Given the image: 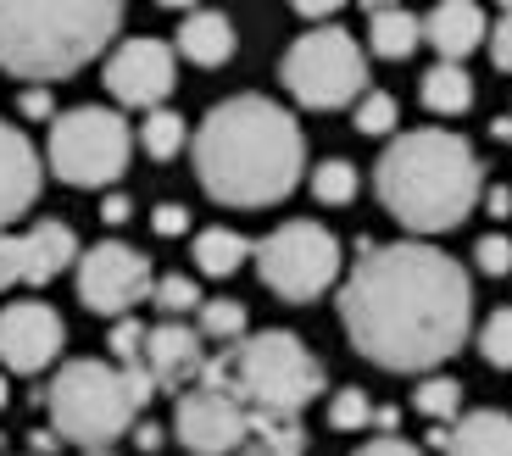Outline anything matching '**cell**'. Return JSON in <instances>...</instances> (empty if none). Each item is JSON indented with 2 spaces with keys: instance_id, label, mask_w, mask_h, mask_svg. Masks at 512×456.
Returning a JSON list of instances; mask_svg holds the SVG:
<instances>
[{
  "instance_id": "cell-35",
  "label": "cell",
  "mask_w": 512,
  "mask_h": 456,
  "mask_svg": "<svg viewBox=\"0 0 512 456\" xmlns=\"http://www.w3.org/2000/svg\"><path fill=\"white\" fill-rule=\"evenodd\" d=\"M17 112H23V117H34V123H51V117H56V101H51V89H45V84L23 89V95H17Z\"/></svg>"
},
{
  "instance_id": "cell-37",
  "label": "cell",
  "mask_w": 512,
  "mask_h": 456,
  "mask_svg": "<svg viewBox=\"0 0 512 456\" xmlns=\"http://www.w3.org/2000/svg\"><path fill=\"white\" fill-rule=\"evenodd\" d=\"M351 456H423V445H412V440H396V434H384V440H368V445H357Z\"/></svg>"
},
{
  "instance_id": "cell-40",
  "label": "cell",
  "mask_w": 512,
  "mask_h": 456,
  "mask_svg": "<svg viewBox=\"0 0 512 456\" xmlns=\"http://www.w3.org/2000/svg\"><path fill=\"white\" fill-rule=\"evenodd\" d=\"M290 6H295V17H318L323 23V17H334L346 0H290Z\"/></svg>"
},
{
  "instance_id": "cell-43",
  "label": "cell",
  "mask_w": 512,
  "mask_h": 456,
  "mask_svg": "<svg viewBox=\"0 0 512 456\" xmlns=\"http://www.w3.org/2000/svg\"><path fill=\"white\" fill-rule=\"evenodd\" d=\"M485 206H490V217H512V190H490Z\"/></svg>"
},
{
  "instance_id": "cell-9",
  "label": "cell",
  "mask_w": 512,
  "mask_h": 456,
  "mask_svg": "<svg viewBox=\"0 0 512 456\" xmlns=\"http://www.w3.org/2000/svg\"><path fill=\"white\" fill-rule=\"evenodd\" d=\"M251 256H256L262 284L290 306L318 301V295H329L334 279H340V240H334L323 223H312V217L279 223L262 245H251Z\"/></svg>"
},
{
  "instance_id": "cell-11",
  "label": "cell",
  "mask_w": 512,
  "mask_h": 456,
  "mask_svg": "<svg viewBox=\"0 0 512 456\" xmlns=\"http://www.w3.org/2000/svg\"><path fill=\"white\" fill-rule=\"evenodd\" d=\"M151 284H156V273L145 262V251H134L123 240H101L78 256V301L101 317L134 312L151 295Z\"/></svg>"
},
{
  "instance_id": "cell-13",
  "label": "cell",
  "mask_w": 512,
  "mask_h": 456,
  "mask_svg": "<svg viewBox=\"0 0 512 456\" xmlns=\"http://www.w3.org/2000/svg\"><path fill=\"white\" fill-rule=\"evenodd\" d=\"M78 262V234L62 217H39L23 234H0V290L12 284H51Z\"/></svg>"
},
{
  "instance_id": "cell-33",
  "label": "cell",
  "mask_w": 512,
  "mask_h": 456,
  "mask_svg": "<svg viewBox=\"0 0 512 456\" xmlns=\"http://www.w3.org/2000/svg\"><path fill=\"white\" fill-rule=\"evenodd\" d=\"M474 262H479L485 279H507L512 273V240L507 234H485V240L474 245Z\"/></svg>"
},
{
  "instance_id": "cell-5",
  "label": "cell",
  "mask_w": 512,
  "mask_h": 456,
  "mask_svg": "<svg viewBox=\"0 0 512 456\" xmlns=\"http://www.w3.org/2000/svg\"><path fill=\"white\" fill-rule=\"evenodd\" d=\"M195 379L229 384L251 412H290V418H301V412L329 390L323 362L295 340L290 329H262V334H251V340L240 334L234 351L206 356Z\"/></svg>"
},
{
  "instance_id": "cell-44",
  "label": "cell",
  "mask_w": 512,
  "mask_h": 456,
  "mask_svg": "<svg viewBox=\"0 0 512 456\" xmlns=\"http://www.w3.org/2000/svg\"><path fill=\"white\" fill-rule=\"evenodd\" d=\"M490 134H496L501 145H512V112H507V117H496V123H490Z\"/></svg>"
},
{
  "instance_id": "cell-36",
  "label": "cell",
  "mask_w": 512,
  "mask_h": 456,
  "mask_svg": "<svg viewBox=\"0 0 512 456\" xmlns=\"http://www.w3.org/2000/svg\"><path fill=\"white\" fill-rule=\"evenodd\" d=\"M485 45H490V62H496L501 73H512V12H507V17H501V23L485 34Z\"/></svg>"
},
{
  "instance_id": "cell-20",
  "label": "cell",
  "mask_w": 512,
  "mask_h": 456,
  "mask_svg": "<svg viewBox=\"0 0 512 456\" xmlns=\"http://www.w3.org/2000/svg\"><path fill=\"white\" fill-rule=\"evenodd\" d=\"M234 456H307V429L290 412H251V429Z\"/></svg>"
},
{
  "instance_id": "cell-28",
  "label": "cell",
  "mask_w": 512,
  "mask_h": 456,
  "mask_svg": "<svg viewBox=\"0 0 512 456\" xmlns=\"http://www.w3.org/2000/svg\"><path fill=\"white\" fill-rule=\"evenodd\" d=\"M368 423H373V401H368V390L346 384V390H334V395H329V429H340V434H362Z\"/></svg>"
},
{
  "instance_id": "cell-2",
  "label": "cell",
  "mask_w": 512,
  "mask_h": 456,
  "mask_svg": "<svg viewBox=\"0 0 512 456\" xmlns=\"http://www.w3.org/2000/svg\"><path fill=\"white\" fill-rule=\"evenodd\" d=\"M307 173L301 123L268 95H234L195 128V178L218 206H279Z\"/></svg>"
},
{
  "instance_id": "cell-18",
  "label": "cell",
  "mask_w": 512,
  "mask_h": 456,
  "mask_svg": "<svg viewBox=\"0 0 512 456\" xmlns=\"http://www.w3.org/2000/svg\"><path fill=\"white\" fill-rule=\"evenodd\" d=\"M440 451L446 456H512V412H496V406L457 412Z\"/></svg>"
},
{
  "instance_id": "cell-16",
  "label": "cell",
  "mask_w": 512,
  "mask_h": 456,
  "mask_svg": "<svg viewBox=\"0 0 512 456\" xmlns=\"http://www.w3.org/2000/svg\"><path fill=\"white\" fill-rule=\"evenodd\" d=\"M45 190V162L23 128L0 123V228L17 223Z\"/></svg>"
},
{
  "instance_id": "cell-7",
  "label": "cell",
  "mask_w": 512,
  "mask_h": 456,
  "mask_svg": "<svg viewBox=\"0 0 512 456\" xmlns=\"http://www.w3.org/2000/svg\"><path fill=\"white\" fill-rule=\"evenodd\" d=\"M128 156H134V134H128L123 112H112V106H73V112L51 117L45 162L73 190L117 184L128 173Z\"/></svg>"
},
{
  "instance_id": "cell-34",
  "label": "cell",
  "mask_w": 512,
  "mask_h": 456,
  "mask_svg": "<svg viewBox=\"0 0 512 456\" xmlns=\"http://www.w3.org/2000/svg\"><path fill=\"white\" fill-rule=\"evenodd\" d=\"M151 228L162 234V240H179V234H190V212H184L179 201H162L151 212Z\"/></svg>"
},
{
  "instance_id": "cell-31",
  "label": "cell",
  "mask_w": 512,
  "mask_h": 456,
  "mask_svg": "<svg viewBox=\"0 0 512 456\" xmlns=\"http://www.w3.org/2000/svg\"><path fill=\"white\" fill-rule=\"evenodd\" d=\"M151 301L162 306V317H184V312H195V306H201V284L184 279V273H167V279L151 284Z\"/></svg>"
},
{
  "instance_id": "cell-48",
  "label": "cell",
  "mask_w": 512,
  "mask_h": 456,
  "mask_svg": "<svg viewBox=\"0 0 512 456\" xmlns=\"http://www.w3.org/2000/svg\"><path fill=\"white\" fill-rule=\"evenodd\" d=\"M6 401H12V390H6V373H0V406H6Z\"/></svg>"
},
{
  "instance_id": "cell-49",
  "label": "cell",
  "mask_w": 512,
  "mask_h": 456,
  "mask_svg": "<svg viewBox=\"0 0 512 456\" xmlns=\"http://www.w3.org/2000/svg\"><path fill=\"white\" fill-rule=\"evenodd\" d=\"M501 12H512V0H501Z\"/></svg>"
},
{
  "instance_id": "cell-47",
  "label": "cell",
  "mask_w": 512,
  "mask_h": 456,
  "mask_svg": "<svg viewBox=\"0 0 512 456\" xmlns=\"http://www.w3.org/2000/svg\"><path fill=\"white\" fill-rule=\"evenodd\" d=\"M84 456H117V451H112V445H90Z\"/></svg>"
},
{
  "instance_id": "cell-10",
  "label": "cell",
  "mask_w": 512,
  "mask_h": 456,
  "mask_svg": "<svg viewBox=\"0 0 512 456\" xmlns=\"http://www.w3.org/2000/svg\"><path fill=\"white\" fill-rule=\"evenodd\" d=\"M251 429V406L229 384L195 379L173 401V440L190 445V456H234Z\"/></svg>"
},
{
  "instance_id": "cell-21",
  "label": "cell",
  "mask_w": 512,
  "mask_h": 456,
  "mask_svg": "<svg viewBox=\"0 0 512 456\" xmlns=\"http://www.w3.org/2000/svg\"><path fill=\"white\" fill-rule=\"evenodd\" d=\"M423 45V17H412L407 6H384V12H368V51L384 56V62H407Z\"/></svg>"
},
{
  "instance_id": "cell-12",
  "label": "cell",
  "mask_w": 512,
  "mask_h": 456,
  "mask_svg": "<svg viewBox=\"0 0 512 456\" xmlns=\"http://www.w3.org/2000/svg\"><path fill=\"white\" fill-rule=\"evenodd\" d=\"M179 84V56L167 39H123L112 56H106V89H112L117 106H134V112H151L173 95Z\"/></svg>"
},
{
  "instance_id": "cell-22",
  "label": "cell",
  "mask_w": 512,
  "mask_h": 456,
  "mask_svg": "<svg viewBox=\"0 0 512 456\" xmlns=\"http://www.w3.org/2000/svg\"><path fill=\"white\" fill-rule=\"evenodd\" d=\"M418 101L435 117H462L474 106V78L462 73V62H435L418 78Z\"/></svg>"
},
{
  "instance_id": "cell-14",
  "label": "cell",
  "mask_w": 512,
  "mask_h": 456,
  "mask_svg": "<svg viewBox=\"0 0 512 456\" xmlns=\"http://www.w3.org/2000/svg\"><path fill=\"white\" fill-rule=\"evenodd\" d=\"M67 345V323L45 301H17L0 306V368L6 373H45Z\"/></svg>"
},
{
  "instance_id": "cell-39",
  "label": "cell",
  "mask_w": 512,
  "mask_h": 456,
  "mask_svg": "<svg viewBox=\"0 0 512 456\" xmlns=\"http://www.w3.org/2000/svg\"><path fill=\"white\" fill-rule=\"evenodd\" d=\"M128 434H134V445H140V451H162V440H167V434H162V423H140V418H134V429H128Z\"/></svg>"
},
{
  "instance_id": "cell-25",
  "label": "cell",
  "mask_w": 512,
  "mask_h": 456,
  "mask_svg": "<svg viewBox=\"0 0 512 456\" xmlns=\"http://www.w3.org/2000/svg\"><path fill=\"white\" fill-rule=\"evenodd\" d=\"M195 329H201V340L234 345V340L245 334V306L229 301V295H218V301H201V306H195Z\"/></svg>"
},
{
  "instance_id": "cell-45",
  "label": "cell",
  "mask_w": 512,
  "mask_h": 456,
  "mask_svg": "<svg viewBox=\"0 0 512 456\" xmlns=\"http://www.w3.org/2000/svg\"><path fill=\"white\" fill-rule=\"evenodd\" d=\"M384 6H401V0H362V12H384Z\"/></svg>"
},
{
  "instance_id": "cell-17",
  "label": "cell",
  "mask_w": 512,
  "mask_h": 456,
  "mask_svg": "<svg viewBox=\"0 0 512 456\" xmlns=\"http://www.w3.org/2000/svg\"><path fill=\"white\" fill-rule=\"evenodd\" d=\"M490 23L479 12V0H440L435 12L423 17V39L440 51V62H462L485 45Z\"/></svg>"
},
{
  "instance_id": "cell-27",
  "label": "cell",
  "mask_w": 512,
  "mask_h": 456,
  "mask_svg": "<svg viewBox=\"0 0 512 456\" xmlns=\"http://www.w3.org/2000/svg\"><path fill=\"white\" fill-rule=\"evenodd\" d=\"M312 195H318L323 206H346L351 195H357V167L340 162V156L318 162V167H312Z\"/></svg>"
},
{
  "instance_id": "cell-15",
  "label": "cell",
  "mask_w": 512,
  "mask_h": 456,
  "mask_svg": "<svg viewBox=\"0 0 512 456\" xmlns=\"http://www.w3.org/2000/svg\"><path fill=\"white\" fill-rule=\"evenodd\" d=\"M201 362H206V340H201V329H190V323H179V317H162L156 329H145L140 368L151 373L156 390L179 395L184 384H195Z\"/></svg>"
},
{
  "instance_id": "cell-24",
  "label": "cell",
  "mask_w": 512,
  "mask_h": 456,
  "mask_svg": "<svg viewBox=\"0 0 512 456\" xmlns=\"http://www.w3.org/2000/svg\"><path fill=\"white\" fill-rule=\"evenodd\" d=\"M184 140H190V123H184L173 106H151V112H145L140 145H145V156H151V162H173V156L184 151Z\"/></svg>"
},
{
  "instance_id": "cell-30",
  "label": "cell",
  "mask_w": 512,
  "mask_h": 456,
  "mask_svg": "<svg viewBox=\"0 0 512 456\" xmlns=\"http://www.w3.org/2000/svg\"><path fill=\"white\" fill-rule=\"evenodd\" d=\"M479 351L490 368H512V306H496L479 329Z\"/></svg>"
},
{
  "instance_id": "cell-19",
  "label": "cell",
  "mask_w": 512,
  "mask_h": 456,
  "mask_svg": "<svg viewBox=\"0 0 512 456\" xmlns=\"http://www.w3.org/2000/svg\"><path fill=\"white\" fill-rule=\"evenodd\" d=\"M179 56L195 67H223L234 56V23L223 12L190 6V17L179 23Z\"/></svg>"
},
{
  "instance_id": "cell-8",
  "label": "cell",
  "mask_w": 512,
  "mask_h": 456,
  "mask_svg": "<svg viewBox=\"0 0 512 456\" xmlns=\"http://www.w3.org/2000/svg\"><path fill=\"white\" fill-rule=\"evenodd\" d=\"M279 78L307 112H340L368 89V51L346 28H312L284 51Z\"/></svg>"
},
{
  "instance_id": "cell-1",
  "label": "cell",
  "mask_w": 512,
  "mask_h": 456,
  "mask_svg": "<svg viewBox=\"0 0 512 456\" xmlns=\"http://www.w3.org/2000/svg\"><path fill=\"white\" fill-rule=\"evenodd\" d=\"M362 262L340 290L346 340L384 373H435L468 345L474 284L457 256L423 240L357 245Z\"/></svg>"
},
{
  "instance_id": "cell-26",
  "label": "cell",
  "mask_w": 512,
  "mask_h": 456,
  "mask_svg": "<svg viewBox=\"0 0 512 456\" xmlns=\"http://www.w3.org/2000/svg\"><path fill=\"white\" fill-rule=\"evenodd\" d=\"M401 106L390 89H362L357 95V112H351V123H357V134H373V140H384L390 128H396Z\"/></svg>"
},
{
  "instance_id": "cell-46",
  "label": "cell",
  "mask_w": 512,
  "mask_h": 456,
  "mask_svg": "<svg viewBox=\"0 0 512 456\" xmlns=\"http://www.w3.org/2000/svg\"><path fill=\"white\" fill-rule=\"evenodd\" d=\"M162 6H173V12H190V6H201V0H162Z\"/></svg>"
},
{
  "instance_id": "cell-3",
  "label": "cell",
  "mask_w": 512,
  "mask_h": 456,
  "mask_svg": "<svg viewBox=\"0 0 512 456\" xmlns=\"http://www.w3.org/2000/svg\"><path fill=\"white\" fill-rule=\"evenodd\" d=\"M373 190L407 234H451L479 201V156L451 128H407L379 151Z\"/></svg>"
},
{
  "instance_id": "cell-38",
  "label": "cell",
  "mask_w": 512,
  "mask_h": 456,
  "mask_svg": "<svg viewBox=\"0 0 512 456\" xmlns=\"http://www.w3.org/2000/svg\"><path fill=\"white\" fill-rule=\"evenodd\" d=\"M128 217H134V201L112 190V195H106V201H101V223H112V228H117V223H128Z\"/></svg>"
},
{
  "instance_id": "cell-42",
  "label": "cell",
  "mask_w": 512,
  "mask_h": 456,
  "mask_svg": "<svg viewBox=\"0 0 512 456\" xmlns=\"http://www.w3.org/2000/svg\"><path fill=\"white\" fill-rule=\"evenodd\" d=\"M373 429L396 434V429H401V406H373Z\"/></svg>"
},
{
  "instance_id": "cell-29",
  "label": "cell",
  "mask_w": 512,
  "mask_h": 456,
  "mask_svg": "<svg viewBox=\"0 0 512 456\" xmlns=\"http://www.w3.org/2000/svg\"><path fill=\"white\" fill-rule=\"evenodd\" d=\"M418 412L429 423H457L462 412V384L457 379H423L418 384Z\"/></svg>"
},
{
  "instance_id": "cell-6",
  "label": "cell",
  "mask_w": 512,
  "mask_h": 456,
  "mask_svg": "<svg viewBox=\"0 0 512 456\" xmlns=\"http://www.w3.org/2000/svg\"><path fill=\"white\" fill-rule=\"evenodd\" d=\"M151 395L156 384L145 368H117V362L78 356V362H62V373L45 390V406H51V429L90 451V445L123 440L134 429V418L151 406Z\"/></svg>"
},
{
  "instance_id": "cell-4",
  "label": "cell",
  "mask_w": 512,
  "mask_h": 456,
  "mask_svg": "<svg viewBox=\"0 0 512 456\" xmlns=\"http://www.w3.org/2000/svg\"><path fill=\"white\" fill-rule=\"evenodd\" d=\"M123 28V0H0V73L45 84L106 51Z\"/></svg>"
},
{
  "instance_id": "cell-32",
  "label": "cell",
  "mask_w": 512,
  "mask_h": 456,
  "mask_svg": "<svg viewBox=\"0 0 512 456\" xmlns=\"http://www.w3.org/2000/svg\"><path fill=\"white\" fill-rule=\"evenodd\" d=\"M140 345H145V323L123 312L112 323V334H106V351H112L117 368H140Z\"/></svg>"
},
{
  "instance_id": "cell-41",
  "label": "cell",
  "mask_w": 512,
  "mask_h": 456,
  "mask_svg": "<svg viewBox=\"0 0 512 456\" xmlns=\"http://www.w3.org/2000/svg\"><path fill=\"white\" fill-rule=\"evenodd\" d=\"M28 445H34V456H56V451H62V434H56V429H34V434H28Z\"/></svg>"
},
{
  "instance_id": "cell-23",
  "label": "cell",
  "mask_w": 512,
  "mask_h": 456,
  "mask_svg": "<svg viewBox=\"0 0 512 456\" xmlns=\"http://www.w3.org/2000/svg\"><path fill=\"white\" fill-rule=\"evenodd\" d=\"M240 262H251L245 234H234V228H201L195 234V267L206 279H229V273H240Z\"/></svg>"
}]
</instances>
